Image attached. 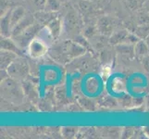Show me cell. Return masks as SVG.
<instances>
[{
  "label": "cell",
  "instance_id": "cell-1",
  "mask_svg": "<svg viewBox=\"0 0 149 139\" xmlns=\"http://www.w3.org/2000/svg\"><path fill=\"white\" fill-rule=\"evenodd\" d=\"M53 46L54 47L48 50L49 55L56 62L59 63L69 62L81 56H84L87 52L85 47L77 43L73 39L64 40L61 43Z\"/></svg>",
  "mask_w": 149,
  "mask_h": 139
},
{
  "label": "cell",
  "instance_id": "cell-2",
  "mask_svg": "<svg viewBox=\"0 0 149 139\" xmlns=\"http://www.w3.org/2000/svg\"><path fill=\"white\" fill-rule=\"evenodd\" d=\"M1 96L4 99L15 105L22 104L25 93L19 80L11 76L1 81Z\"/></svg>",
  "mask_w": 149,
  "mask_h": 139
},
{
  "label": "cell",
  "instance_id": "cell-3",
  "mask_svg": "<svg viewBox=\"0 0 149 139\" xmlns=\"http://www.w3.org/2000/svg\"><path fill=\"white\" fill-rule=\"evenodd\" d=\"M141 40L134 33H132L126 29H118L115 30L109 36V43L113 45H122V44H132L135 45L138 41Z\"/></svg>",
  "mask_w": 149,
  "mask_h": 139
},
{
  "label": "cell",
  "instance_id": "cell-4",
  "mask_svg": "<svg viewBox=\"0 0 149 139\" xmlns=\"http://www.w3.org/2000/svg\"><path fill=\"white\" fill-rule=\"evenodd\" d=\"M42 28L43 26L40 23L35 22L33 25H31L30 27H28L25 31H23L19 35L14 37L13 39L22 49L27 48L29 44L32 42L34 38H36L38 36V34Z\"/></svg>",
  "mask_w": 149,
  "mask_h": 139
},
{
  "label": "cell",
  "instance_id": "cell-5",
  "mask_svg": "<svg viewBox=\"0 0 149 139\" xmlns=\"http://www.w3.org/2000/svg\"><path fill=\"white\" fill-rule=\"evenodd\" d=\"M7 71L9 76H11L13 78L19 81L22 79H25L28 76L30 67L26 59L20 58V57H18L10 64Z\"/></svg>",
  "mask_w": 149,
  "mask_h": 139
},
{
  "label": "cell",
  "instance_id": "cell-6",
  "mask_svg": "<svg viewBox=\"0 0 149 139\" xmlns=\"http://www.w3.org/2000/svg\"><path fill=\"white\" fill-rule=\"evenodd\" d=\"M63 28L68 34H72L75 37L79 35V33L81 28V18L75 10L71 9L66 14L63 20Z\"/></svg>",
  "mask_w": 149,
  "mask_h": 139
},
{
  "label": "cell",
  "instance_id": "cell-7",
  "mask_svg": "<svg viewBox=\"0 0 149 139\" xmlns=\"http://www.w3.org/2000/svg\"><path fill=\"white\" fill-rule=\"evenodd\" d=\"M48 45L38 36L31 42L27 47L28 54L33 59H40L48 52Z\"/></svg>",
  "mask_w": 149,
  "mask_h": 139
},
{
  "label": "cell",
  "instance_id": "cell-8",
  "mask_svg": "<svg viewBox=\"0 0 149 139\" xmlns=\"http://www.w3.org/2000/svg\"><path fill=\"white\" fill-rule=\"evenodd\" d=\"M96 26L98 33L106 37H109L116 30V20L109 16H103L97 20Z\"/></svg>",
  "mask_w": 149,
  "mask_h": 139
},
{
  "label": "cell",
  "instance_id": "cell-9",
  "mask_svg": "<svg viewBox=\"0 0 149 139\" xmlns=\"http://www.w3.org/2000/svg\"><path fill=\"white\" fill-rule=\"evenodd\" d=\"M36 22L34 18V15H31V14H27L20 22L12 29V32H11V37L14 38L19 35L22 34L23 31L26 30L28 27H30L31 25H33V23Z\"/></svg>",
  "mask_w": 149,
  "mask_h": 139
},
{
  "label": "cell",
  "instance_id": "cell-10",
  "mask_svg": "<svg viewBox=\"0 0 149 139\" xmlns=\"http://www.w3.org/2000/svg\"><path fill=\"white\" fill-rule=\"evenodd\" d=\"M45 27L48 29L50 34H52L53 38L56 40L60 36L61 33H62L63 22L61 20V19L58 16H56L53 20H51L50 22L45 25Z\"/></svg>",
  "mask_w": 149,
  "mask_h": 139
},
{
  "label": "cell",
  "instance_id": "cell-11",
  "mask_svg": "<svg viewBox=\"0 0 149 139\" xmlns=\"http://www.w3.org/2000/svg\"><path fill=\"white\" fill-rule=\"evenodd\" d=\"M10 11L11 8H9L8 11L1 15V36L11 37V22H10Z\"/></svg>",
  "mask_w": 149,
  "mask_h": 139
},
{
  "label": "cell",
  "instance_id": "cell-12",
  "mask_svg": "<svg viewBox=\"0 0 149 139\" xmlns=\"http://www.w3.org/2000/svg\"><path fill=\"white\" fill-rule=\"evenodd\" d=\"M1 49L11 51L18 54L19 56L22 55V48L15 42V40L12 37H5L1 36Z\"/></svg>",
  "mask_w": 149,
  "mask_h": 139
},
{
  "label": "cell",
  "instance_id": "cell-13",
  "mask_svg": "<svg viewBox=\"0 0 149 139\" xmlns=\"http://www.w3.org/2000/svg\"><path fill=\"white\" fill-rule=\"evenodd\" d=\"M26 10L23 7H16L11 8L10 11V22H11V28L13 29L16 25L26 16Z\"/></svg>",
  "mask_w": 149,
  "mask_h": 139
},
{
  "label": "cell",
  "instance_id": "cell-14",
  "mask_svg": "<svg viewBox=\"0 0 149 139\" xmlns=\"http://www.w3.org/2000/svg\"><path fill=\"white\" fill-rule=\"evenodd\" d=\"M18 57L19 55L16 53L11 52V51L1 49V55H0V58H1V70L7 71L8 68L10 66V64H11Z\"/></svg>",
  "mask_w": 149,
  "mask_h": 139
},
{
  "label": "cell",
  "instance_id": "cell-15",
  "mask_svg": "<svg viewBox=\"0 0 149 139\" xmlns=\"http://www.w3.org/2000/svg\"><path fill=\"white\" fill-rule=\"evenodd\" d=\"M134 52L135 56L139 57V58H143L149 53V47L145 41L141 39L134 45Z\"/></svg>",
  "mask_w": 149,
  "mask_h": 139
},
{
  "label": "cell",
  "instance_id": "cell-16",
  "mask_svg": "<svg viewBox=\"0 0 149 139\" xmlns=\"http://www.w3.org/2000/svg\"><path fill=\"white\" fill-rule=\"evenodd\" d=\"M116 49L120 54L125 55L127 57L135 56L134 52V45L132 44H122L116 45Z\"/></svg>",
  "mask_w": 149,
  "mask_h": 139
},
{
  "label": "cell",
  "instance_id": "cell-17",
  "mask_svg": "<svg viewBox=\"0 0 149 139\" xmlns=\"http://www.w3.org/2000/svg\"><path fill=\"white\" fill-rule=\"evenodd\" d=\"M79 8L84 15H91L94 12V8L90 0H81L79 2Z\"/></svg>",
  "mask_w": 149,
  "mask_h": 139
},
{
  "label": "cell",
  "instance_id": "cell-18",
  "mask_svg": "<svg viewBox=\"0 0 149 139\" xmlns=\"http://www.w3.org/2000/svg\"><path fill=\"white\" fill-rule=\"evenodd\" d=\"M134 34L137 35L140 39H146V36L149 34V23H143L140 24L135 29Z\"/></svg>",
  "mask_w": 149,
  "mask_h": 139
},
{
  "label": "cell",
  "instance_id": "cell-19",
  "mask_svg": "<svg viewBox=\"0 0 149 139\" xmlns=\"http://www.w3.org/2000/svg\"><path fill=\"white\" fill-rule=\"evenodd\" d=\"M61 0H47L45 10L52 12H58L61 8Z\"/></svg>",
  "mask_w": 149,
  "mask_h": 139
},
{
  "label": "cell",
  "instance_id": "cell-20",
  "mask_svg": "<svg viewBox=\"0 0 149 139\" xmlns=\"http://www.w3.org/2000/svg\"><path fill=\"white\" fill-rule=\"evenodd\" d=\"M77 127H63L61 129V133L64 137H73L77 133Z\"/></svg>",
  "mask_w": 149,
  "mask_h": 139
},
{
  "label": "cell",
  "instance_id": "cell-21",
  "mask_svg": "<svg viewBox=\"0 0 149 139\" xmlns=\"http://www.w3.org/2000/svg\"><path fill=\"white\" fill-rule=\"evenodd\" d=\"M80 103H81V106L84 107L86 110H95V104L93 103V101L88 99V98H86V97L81 98Z\"/></svg>",
  "mask_w": 149,
  "mask_h": 139
},
{
  "label": "cell",
  "instance_id": "cell-22",
  "mask_svg": "<svg viewBox=\"0 0 149 139\" xmlns=\"http://www.w3.org/2000/svg\"><path fill=\"white\" fill-rule=\"evenodd\" d=\"M33 6L39 10H45V5H47V0H31Z\"/></svg>",
  "mask_w": 149,
  "mask_h": 139
},
{
  "label": "cell",
  "instance_id": "cell-23",
  "mask_svg": "<svg viewBox=\"0 0 149 139\" xmlns=\"http://www.w3.org/2000/svg\"><path fill=\"white\" fill-rule=\"evenodd\" d=\"M145 8H146V9L147 10V11L149 12V0H147L146 3L145 4Z\"/></svg>",
  "mask_w": 149,
  "mask_h": 139
},
{
  "label": "cell",
  "instance_id": "cell-24",
  "mask_svg": "<svg viewBox=\"0 0 149 139\" xmlns=\"http://www.w3.org/2000/svg\"><path fill=\"white\" fill-rule=\"evenodd\" d=\"M145 42L146 43V45H148V47H149V34L146 36V38L145 39Z\"/></svg>",
  "mask_w": 149,
  "mask_h": 139
},
{
  "label": "cell",
  "instance_id": "cell-25",
  "mask_svg": "<svg viewBox=\"0 0 149 139\" xmlns=\"http://www.w3.org/2000/svg\"><path fill=\"white\" fill-rule=\"evenodd\" d=\"M61 1H63V0H61Z\"/></svg>",
  "mask_w": 149,
  "mask_h": 139
}]
</instances>
